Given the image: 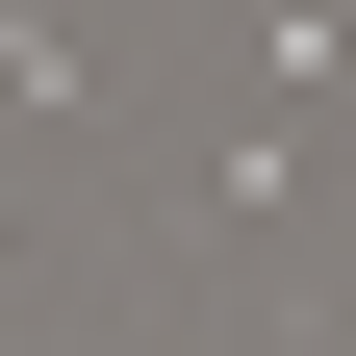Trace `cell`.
<instances>
[{
	"label": "cell",
	"mask_w": 356,
	"mask_h": 356,
	"mask_svg": "<svg viewBox=\"0 0 356 356\" xmlns=\"http://www.w3.org/2000/svg\"><path fill=\"white\" fill-rule=\"evenodd\" d=\"M331 204H356V153H331Z\"/></svg>",
	"instance_id": "cell-1"
}]
</instances>
